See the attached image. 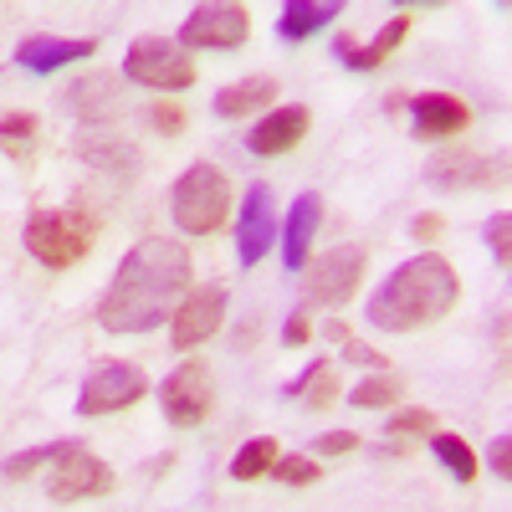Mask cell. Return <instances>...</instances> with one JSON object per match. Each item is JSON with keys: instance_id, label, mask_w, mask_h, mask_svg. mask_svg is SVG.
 <instances>
[{"instance_id": "15", "label": "cell", "mask_w": 512, "mask_h": 512, "mask_svg": "<svg viewBox=\"0 0 512 512\" xmlns=\"http://www.w3.org/2000/svg\"><path fill=\"white\" fill-rule=\"evenodd\" d=\"M98 52V41L93 36H52V31H36V36H26L21 47H16V67H26V72H57V67H67V62H88Z\"/></svg>"}, {"instance_id": "3", "label": "cell", "mask_w": 512, "mask_h": 512, "mask_svg": "<svg viewBox=\"0 0 512 512\" xmlns=\"http://www.w3.org/2000/svg\"><path fill=\"white\" fill-rule=\"evenodd\" d=\"M169 216L185 236H216L231 216V180L221 164H190L169 190Z\"/></svg>"}, {"instance_id": "11", "label": "cell", "mask_w": 512, "mask_h": 512, "mask_svg": "<svg viewBox=\"0 0 512 512\" xmlns=\"http://www.w3.org/2000/svg\"><path fill=\"white\" fill-rule=\"evenodd\" d=\"M159 410L169 425H180V431H190V425H200L210 415V369L200 359H185L175 374H164L159 384Z\"/></svg>"}, {"instance_id": "2", "label": "cell", "mask_w": 512, "mask_h": 512, "mask_svg": "<svg viewBox=\"0 0 512 512\" xmlns=\"http://www.w3.org/2000/svg\"><path fill=\"white\" fill-rule=\"evenodd\" d=\"M461 297V277L446 256L425 251L410 256L405 267H395L374 292H369V323L379 333H415V328H431L436 318H446Z\"/></svg>"}, {"instance_id": "5", "label": "cell", "mask_w": 512, "mask_h": 512, "mask_svg": "<svg viewBox=\"0 0 512 512\" xmlns=\"http://www.w3.org/2000/svg\"><path fill=\"white\" fill-rule=\"evenodd\" d=\"M123 77L139 82V88H154V93H185L195 88V62L190 52H180V41L169 36H139L123 57Z\"/></svg>"}, {"instance_id": "18", "label": "cell", "mask_w": 512, "mask_h": 512, "mask_svg": "<svg viewBox=\"0 0 512 512\" xmlns=\"http://www.w3.org/2000/svg\"><path fill=\"white\" fill-rule=\"evenodd\" d=\"M405 36H410V11H400V16L384 21L369 47H354V36H338V41H333V52H338V62L354 67V72H374L384 57H395V52H400V41H405Z\"/></svg>"}, {"instance_id": "7", "label": "cell", "mask_w": 512, "mask_h": 512, "mask_svg": "<svg viewBox=\"0 0 512 512\" xmlns=\"http://www.w3.org/2000/svg\"><path fill=\"white\" fill-rule=\"evenodd\" d=\"M149 395V379L139 364H123V359H108L98 364L88 379H82V390H77V415H118L128 405H139Z\"/></svg>"}, {"instance_id": "12", "label": "cell", "mask_w": 512, "mask_h": 512, "mask_svg": "<svg viewBox=\"0 0 512 512\" xmlns=\"http://www.w3.org/2000/svg\"><path fill=\"white\" fill-rule=\"evenodd\" d=\"M425 180H436L446 190H482V185H502L507 180V154H477V149H441L425 164Z\"/></svg>"}, {"instance_id": "20", "label": "cell", "mask_w": 512, "mask_h": 512, "mask_svg": "<svg viewBox=\"0 0 512 512\" xmlns=\"http://www.w3.org/2000/svg\"><path fill=\"white\" fill-rule=\"evenodd\" d=\"M62 103H67L77 118L103 123V118H113V108H118V77H113V72H82L72 88L62 93Z\"/></svg>"}, {"instance_id": "33", "label": "cell", "mask_w": 512, "mask_h": 512, "mask_svg": "<svg viewBox=\"0 0 512 512\" xmlns=\"http://www.w3.org/2000/svg\"><path fill=\"white\" fill-rule=\"evenodd\" d=\"M313 451H318V456H349V451H359V436H354V431H323V436L313 441Z\"/></svg>"}, {"instance_id": "26", "label": "cell", "mask_w": 512, "mask_h": 512, "mask_svg": "<svg viewBox=\"0 0 512 512\" xmlns=\"http://www.w3.org/2000/svg\"><path fill=\"white\" fill-rule=\"evenodd\" d=\"M277 456H282V451H277V441H272V436H256V441H246V446L231 456V477H236V482H256V477H267Z\"/></svg>"}, {"instance_id": "39", "label": "cell", "mask_w": 512, "mask_h": 512, "mask_svg": "<svg viewBox=\"0 0 512 512\" xmlns=\"http://www.w3.org/2000/svg\"><path fill=\"white\" fill-rule=\"evenodd\" d=\"M323 338H333V344H349V323H344V318H328V323H323Z\"/></svg>"}, {"instance_id": "38", "label": "cell", "mask_w": 512, "mask_h": 512, "mask_svg": "<svg viewBox=\"0 0 512 512\" xmlns=\"http://www.w3.org/2000/svg\"><path fill=\"white\" fill-rule=\"evenodd\" d=\"M344 354H349L354 364H364V369H384V354H379V349H369L364 338H349V344H344Z\"/></svg>"}, {"instance_id": "4", "label": "cell", "mask_w": 512, "mask_h": 512, "mask_svg": "<svg viewBox=\"0 0 512 512\" xmlns=\"http://www.w3.org/2000/svg\"><path fill=\"white\" fill-rule=\"evenodd\" d=\"M21 236H26V251L36 256L41 267L67 272V267H77L82 256L93 251L98 226L82 216V210H31Z\"/></svg>"}, {"instance_id": "14", "label": "cell", "mask_w": 512, "mask_h": 512, "mask_svg": "<svg viewBox=\"0 0 512 512\" xmlns=\"http://www.w3.org/2000/svg\"><path fill=\"white\" fill-rule=\"evenodd\" d=\"M308 123H313V113H308L303 103H282V108H272L267 118H256V123H251L246 149H251L256 159H277V154H287V149L303 144Z\"/></svg>"}, {"instance_id": "6", "label": "cell", "mask_w": 512, "mask_h": 512, "mask_svg": "<svg viewBox=\"0 0 512 512\" xmlns=\"http://www.w3.org/2000/svg\"><path fill=\"white\" fill-rule=\"evenodd\" d=\"M364 267H369L364 246H333V251H323L318 262L308 267V277H303V303L308 308H344L349 297L359 292V282H364Z\"/></svg>"}, {"instance_id": "24", "label": "cell", "mask_w": 512, "mask_h": 512, "mask_svg": "<svg viewBox=\"0 0 512 512\" xmlns=\"http://www.w3.org/2000/svg\"><path fill=\"white\" fill-rule=\"evenodd\" d=\"M431 451H436V461L446 466L456 482H477V451L466 446L461 436H451V431H431Z\"/></svg>"}, {"instance_id": "32", "label": "cell", "mask_w": 512, "mask_h": 512, "mask_svg": "<svg viewBox=\"0 0 512 512\" xmlns=\"http://www.w3.org/2000/svg\"><path fill=\"white\" fill-rule=\"evenodd\" d=\"M333 395H338V379H333V364H328V369L313 379V390L303 395V405H308V410H328V405H333Z\"/></svg>"}, {"instance_id": "19", "label": "cell", "mask_w": 512, "mask_h": 512, "mask_svg": "<svg viewBox=\"0 0 512 512\" xmlns=\"http://www.w3.org/2000/svg\"><path fill=\"white\" fill-rule=\"evenodd\" d=\"M318 221H323V200L318 195H297L292 210H287V226H282V262H287V272L308 267V246H313Z\"/></svg>"}, {"instance_id": "22", "label": "cell", "mask_w": 512, "mask_h": 512, "mask_svg": "<svg viewBox=\"0 0 512 512\" xmlns=\"http://www.w3.org/2000/svg\"><path fill=\"white\" fill-rule=\"evenodd\" d=\"M262 103H277V77H267V72H251V77H241V82H231V88L216 93V113L221 118H246Z\"/></svg>"}, {"instance_id": "10", "label": "cell", "mask_w": 512, "mask_h": 512, "mask_svg": "<svg viewBox=\"0 0 512 512\" xmlns=\"http://www.w3.org/2000/svg\"><path fill=\"white\" fill-rule=\"evenodd\" d=\"M113 492V466L103 456H93L88 446H77L72 456H62L47 472V497L52 502H93Z\"/></svg>"}, {"instance_id": "16", "label": "cell", "mask_w": 512, "mask_h": 512, "mask_svg": "<svg viewBox=\"0 0 512 512\" xmlns=\"http://www.w3.org/2000/svg\"><path fill=\"white\" fill-rule=\"evenodd\" d=\"M410 123L420 139H456L466 123H472V108H466L456 93H415L410 98Z\"/></svg>"}, {"instance_id": "28", "label": "cell", "mask_w": 512, "mask_h": 512, "mask_svg": "<svg viewBox=\"0 0 512 512\" xmlns=\"http://www.w3.org/2000/svg\"><path fill=\"white\" fill-rule=\"evenodd\" d=\"M267 477H277L282 487H313L323 472H318V461H313V456H277Z\"/></svg>"}, {"instance_id": "13", "label": "cell", "mask_w": 512, "mask_h": 512, "mask_svg": "<svg viewBox=\"0 0 512 512\" xmlns=\"http://www.w3.org/2000/svg\"><path fill=\"white\" fill-rule=\"evenodd\" d=\"M277 241V205H272V185L256 180L246 185V200H241V216H236V256L241 267H256L262 256L272 251Z\"/></svg>"}, {"instance_id": "27", "label": "cell", "mask_w": 512, "mask_h": 512, "mask_svg": "<svg viewBox=\"0 0 512 512\" xmlns=\"http://www.w3.org/2000/svg\"><path fill=\"white\" fill-rule=\"evenodd\" d=\"M395 441H415V436H431V431H441V420L431 415V410H420V405H410V410H395L390 415V425H384Z\"/></svg>"}, {"instance_id": "31", "label": "cell", "mask_w": 512, "mask_h": 512, "mask_svg": "<svg viewBox=\"0 0 512 512\" xmlns=\"http://www.w3.org/2000/svg\"><path fill=\"white\" fill-rule=\"evenodd\" d=\"M487 461H492V477H497V482H507V477H512V436H507V431H497V436H492Z\"/></svg>"}, {"instance_id": "36", "label": "cell", "mask_w": 512, "mask_h": 512, "mask_svg": "<svg viewBox=\"0 0 512 512\" xmlns=\"http://www.w3.org/2000/svg\"><path fill=\"white\" fill-rule=\"evenodd\" d=\"M323 369H328V359H313V364H308V369H303V374H297V379H292V384H282V395H287V400H303V395H308V390H313V379H318V374H323Z\"/></svg>"}, {"instance_id": "17", "label": "cell", "mask_w": 512, "mask_h": 512, "mask_svg": "<svg viewBox=\"0 0 512 512\" xmlns=\"http://www.w3.org/2000/svg\"><path fill=\"white\" fill-rule=\"evenodd\" d=\"M77 159L93 164L108 180H139V169H144V154L118 134H77Z\"/></svg>"}, {"instance_id": "35", "label": "cell", "mask_w": 512, "mask_h": 512, "mask_svg": "<svg viewBox=\"0 0 512 512\" xmlns=\"http://www.w3.org/2000/svg\"><path fill=\"white\" fill-rule=\"evenodd\" d=\"M149 123L159 128V134H185V113H180V103H154V108H149Z\"/></svg>"}, {"instance_id": "8", "label": "cell", "mask_w": 512, "mask_h": 512, "mask_svg": "<svg viewBox=\"0 0 512 512\" xmlns=\"http://www.w3.org/2000/svg\"><path fill=\"white\" fill-rule=\"evenodd\" d=\"M251 36V11L246 6H226V0H210L195 6L180 26V52H236Z\"/></svg>"}, {"instance_id": "23", "label": "cell", "mask_w": 512, "mask_h": 512, "mask_svg": "<svg viewBox=\"0 0 512 512\" xmlns=\"http://www.w3.org/2000/svg\"><path fill=\"white\" fill-rule=\"evenodd\" d=\"M82 441L72 436V441H47V446H31V451H16L0 472H6V482H26V477H36V472H52V466L62 461V456H72Z\"/></svg>"}, {"instance_id": "30", "label": "cell", "mask_w": 512, "mask_h": 512, "mask_svg": "<svg viewBox=\"0 0 512 512\" xmlns=\"http://www.w3.org/2000/svg\"><path fill=\"white\" fill-rule=\"evenodd\" d=\"M487 246H492V256H497V267L512 262V216H507V210H497V216L487 221Z\"/></svg>"}, {"instance_id": "9", "label": "cell", "mask_w": 512, "mask_h": 512, "mask_svg": "<svg viewBox=\"0 0 512 512\" xmlns=\"http://www.w3.org/2000/svg\"><path fill=\"white\" fill-rule=\"evenodd\" d=\"M226 303H231V287H226V282L190 287V292L180 297L175 318H169V338H175V349H200L205 338L226 323Z\"/></svg>"}, {"instance_id": "37", "label": "cell", "mask_w": 512, "mask_h": 512, "mask_svg": "<svg viewBox=\"0 0 512 512\" xmlns=\"http://www.w3.org/2000/svg\"><path fill=\"white\" fill-rule=\"evenodd\" d=\"M441 226H446V221L436 216V210H420V216L410 221V236H415V241H436V236H441Z\"/></svg>"}, {"instance_id": "25", "label": "cell", "mask_w": 512, "mask_h": 512, "mask_svg": "<svg viewBox=\"0 0 512 512\" xmlns=\"http://www.w3.org/2000/svg\"><path fill=\"white\" fill-rule=\"evenodd\" d=\"M405 395V379L400 374H364L354 390H349V405L354 410H379V405H395Z\"/></svg>"}, {"instance_id": "29", "label": "cell", "mask_w": 512, "mask_h": 512, "mask_svg": "<svg viewBox=\"0 0 512 512\" xmlns=\"http://www.w3.org/2000/svg\"><path fill=\"white\" fill-rule=\"evenodd\" d=\"M41 134V118L36 113H6L0 118V144H6L11 154H26V144Z\"/></svg>"}, {"instance_id": "1", "label": "cell", "mask_w": 512, "mask_h": 512, "mask_svg": "<svg viewBox=\"0 0 512 512\" xmlns=\"http://www.w3.org/2000/svg\"><path fill=\"white\" fill-rule=\"evenodd\" d=\"M190 292V251L175 236H144L118 262L98 323L108 333H154L164 318H175L180 297Z\"/></svg>"}, {"instance_id": "21", "label": "cell", "mask_w": 512, "mask_h": 512, "mask_svg": "<svg viewBox=\"0 0 512 512\" xmlns=\"http://www.w3.org/2000/svg\"><path fill=\"white\" fill-rule=\"evenodd\" d=\"M344 16V6L338 0H287L282 6V16H277V36L282 41H308V36H318L328 21H338Z\"/></svg>"}, {"instance_id": "34", "label": "cell", "mask_w": 512, "mask_h": 512, "mask_svg": "<svg viewBox=\"0 0 512 512\" xmlns=\"http://www.w3.org/2000/svg\"><path fill=\"white\" fill-rule=\"evenodd\" d=\"M313 338V323H308V308H292L287 313V323H282V344H292V349H303Z\"/></svg>"}]
</instances>
